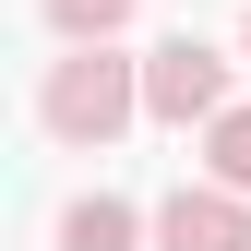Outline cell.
Returning a JSON list of instances; mask_svg holds the SVG:
<instances>
[{
	"label": "cell",
	"mask_w": 251,
	"mask_h": 251,
	"mask_svg": "<svg viewBox=\"0 0 251 251\" xmlns=\"http://www.w3.org/2000/svg\"><path fill=\"white\" fill-rule=\"evenodd\" d=\"M203 179H227V192H251V108H227L203 132Z\"/></svg>",
	"instance_id": "obj_6"
},
{
	"label": "cell",
	"mask_w": 251,
	"mask_h": 251,
	"mask_svg": "<svg viewBox=\"0 0 251 251\" xmlns=\"http://www.w3.org/2000/svg\"><path fill=\"white\" fill-rule=\"evenodd\" d=\"M144 120V60H120V48H72V60H48V84H36V132L48 144H120Z\"/></svg>",
	"instance_id": "obj_1"
},
{
	"label": "cell",
	"mask_w": 251,
	"mask_h": 251,
	"mask_svg": "<svg viewBox=\"0 0 251 251\" xmlns=\"http://www.w3.org/2000/svg\"><path fill=\"white\" fill-rule=\"evenodd\" d=\"M144 120H168V132H215V120H227V60H215L192 24L144 48Z\"/></svg>",
	"instance_id": "obj_2"
},
{
	"label": "cell",
	"mask_w": 251,
	"mask_h": 251,
	"mask_svg": "<svg viewBox=\"0 0 251 251\" xmlns=\"http://www.w3.org/2000/svg\"><path fill=\"white\" fill-rule=\"evenodd\" d=\"M132 12H144V0H48V24H60L72 48H120V24H132Z\"/></svg>",
	"instance_id": "obj_5"
},
{
	"label": "cell",
	"mask_w": 251,
	"mask_h": 251,
	"mask_svg": "<svg viewBox=\"0 0 251 251\" xmlns=\"http://www.w3.org/2000/svg\"><path fill=\"white\" fill-rule=\"evenodd\" d=\"M239 48H251V36H239Z\"/></svg>",
	"instance_id": "obj_7"
},
{
	"label": "cell",
	"mask_w": 251,
	"mask_h": 251,
	"mask_svg": "<svg viewBox=\"0 0 251 251\" xmlns=\"http://www.w3.org/2000/svg\"><path fill=\"white\" fill-rule=\"evenodd\" d=\"M155 239H168V251H251V192H227V179H179V192L155 203Z\"/></svg>",
	"instance_id": "obj_3"
},
{
	"label": "cell",
	"mask_w": 251,
	"mask_h": 251,
	"mask_svg": "<svg viewBox=\"0 0 251 251\" xmlns=\"http://www.w3.org/2000/svg\"><path fill=\"white\" fill-rule=\"evenodd\" d=\"M132 239H144V215L120 192H84L72 215H60V251H132Z\"/></svg>",
	"instance_id": "obj_4"
}]
</instances>
